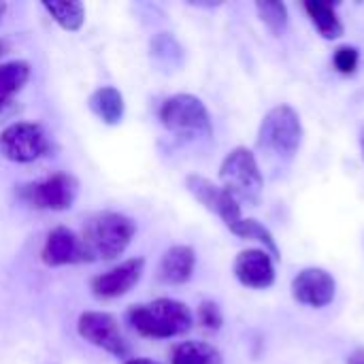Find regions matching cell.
I'll return each instance as SVG.
<instances>
[{"label":"cell","instance_id":"obj_27","mask_svg":"<svg viewBox=\"0 0 364 364\" xmlns=\"http://www.w3.org/2000/svg\"><path fill=\"white\" fill-rule=\"evenodd\" d=\"M360 151H363V158H364V128L360 130Z\"/></svg>","mask_w":364,"mask_h":364},{"label":"cell","instance_id":"obj_15","mask_svg":"<svg viewBox=\"0 0 364 364\" xmlns=\"http://www.w3.org/2000/svg\"><path fill=\"white\" fill-rule=\"evenodd\" d=\"M87 109L105 126H119L126 117V98L115 85H100L90 94Z\"/></svg>","mask_w":364,"mask_h":364},{"label":"cell","instance_id":"obj_3","mask_svg":"<svg viewBox=\"0 0 364 364\" xmlns=\"http://www.w3.org/2000/svg\"><path fill=\"white\" fill-rule=\"evenodd\" d=\"M303 134L301 115L290 105H277L262 117L256 143L260 151L277 158L279 162H290L301 149Z\"/></svg>","mask_w":364,"mask_h":364},{"label":"cell","instance_id":"obj_7","mask_svg":"<svg viewBox=\"0 0 364 364\" xmlns=\"http://www.w3.org/2000/svg\"><path fill=\"white\" fill-rule=\"evenodd\" d=\"M17 196L32 209L68 211L79 196V181L70 173H53L17 188Z\"/></svg>","mask_w":364,"mask_h":364},{"label":"cell","instance_id":"obj_22","mask_svg":"<svg viewBox=\"0 0 364 364\" xmlns=\"http://www.w3.org/2000/svg\"><path fill=\"white\" fill-rule=\"evenodd\" d=\"M256 11H258L262 23L269 28V32H271L273 36H282V34L288 30L290 15H288L286 2H277V0H258V2H256Z\"/></svg>","mask_w":364,"mask_h":364},{"label":"cell","instance_id":"obj_17","mask_svg":"<svg viewBox=\"0 0 364 364\" xmlns=\"http://www.w3.org/2000/svg\"><path fill=\"white\" fill-rule=\"evenodd\" d=\"M303 9L307 11L311 23L322 34V38L335 41V38L343 36L346 26L337 13V4L326 2V0H307V2H303Z\"/></svg>","mask_w":364,"mask_h":364},{"label":"cell","instance_id":"obj_2","mask_svg":"<svg viewBox=\"0 0 364 364\" xmlns=\"http://www.w3.org/2000/svg\"><path fill=\"white\" fill-rule=\"evenodd\" d=\"M136 222L119 211H100L85 222L81 241L92 260H115L126 254L132 239L136 237Z\"/></svg>","mask_w":364,"mask_h":364},{"label":"cell","instance_id":"obj_18","mask_svg":"<svg viewBox=\"0 0 364 364\" xmlns=\"http://www.w3.org/2000/svg\"><path fill=\"white\" fill-rule=\"evenodd\" d=\"M45 13L66 32H79L85 26V6L77 0H43Z\"/></svg>","mask_w":364,"mask_h":364},{"label":"cell","instance_id":"obj_10","mask_svg":"<svg viewBox=\"0 0 364 364\" xmlns=\"http://www.w3.org/2000/svg\"><path fill=\"white\" fill-rule=\"evenodd\" d=\"M145 275V258H128L90 282V290L98 301H117L132 292Z\"/></svg>","mask_w":364,"mask_h":364},{"label":"cell","instance_id":"obj_21","mask_svg":"<svg viewBox=\"0 0 364 364\" xmlns=\"http://www.w3.org/2000/svg\"><path fill=\"white\" fill-rule=\"evenodd\" d=\"M230 232H232V235H237V237H241V239L258 241V243L262 245V250H264V252H269L275 260H279V258H282V252H279V245H277V241H275L273 232H271L264 224H260L258 220L241 218V220L230 228Z\"/></svg>","mask_w":364,"mask_h":364},{"label":"cell","instance_id":"obj_19","mask_svg":"<svg viewBox=\"0 0 364 364\" xmlns=\"http://www.w3.org/2000/svg\"><path fill=\"white\" fill-rule=\"evenodd\" d=\"M171 364H224V358L211 343L181 341L171 352Z\"/></svg>","mask_w":364,"mask_h":364},{"label":"cell","instance_id":"obj_16","mask_svg":"<svg viewBox=\"0 0 364 364\" xmlns=\"http://www.w3.org/2000/svg\"><path fill=\"white\" fill-rule=\"evenodd\" d=\"M149 58L160 70L173 73V70H179L183 66L186 53H183L181 43L175 38V34L158 32L149 41Z\"/></svg>","mask_w":364,"mask_h":364},{"label":"cell","instance_id":"obj_11","mask_svg":"<svg viewBox=\"0 0 364 364\" xmlns=\"http://www.w3.org/2000/svg\"><path fill=\"white\" fill-rule=\"evenodd\" d=\"M290 290H292V299L299 305L311 309H324L337 296V282L326 269L307 267L294 275Z\"/></svg>","mask_w":364,"mask_h":364},{"label":"cell","instance_id":"obj_12","mask_svg":"<svg viewBox=\"0 0 364 364\" xmlns=\"http://www.w3.org/2000/svg\"><path fill=\"white\" fill-rule=\"evenodd\" d=\"M41 260H43V264L49 267V269L87 262V254H85L81 235H77L75 230H70V228H66V226L53 228V230L45 237V241H43Z\"/></svg>","mask_w":364,"mask_h":364},{"label":"cell","instance_id":"obj_1","mask_svg":"<svg viewBox=\"0 0 364 364\" xmlns=\"http://www.w3.org/2000/svg\"><path fill=\"white\" fill-rule=\"evenodd\" d=\"M126 320L139 337L154 341L181 337L194 326V316L190 307L168 296L130 307Z\"/></svg>","mask_w":364,"mask_h":364},{"label":"cell","instance_id":"obj_28","mask_svg":"<svg viewBox=\"0 0 364 364\" xmlns=\"http://www.w3.org/2000/svg\"><path fill=\"white\" fill-rule=\"evenodd\" d=\"M2 9H4V6H2V4H0V15H2Z\"/></svg>","mask_w":364,"mask_h":364},{"label":"cell","instance_id":"obj_13","mask_svg":"<svg viewBox=\"0 0 364 364\" xmlns=\"http://www.w3.org/2000/svg\"><path fill=\"white\" fill-rule=\"evenodd\" d=\"M232 273L237 277V282L243 286V288H250V290H267L275 284V258L260 250V247H254V250H243L237 254L235 258V264H232Z\"/></svg>","mask_w":364,"mask_h":364},{"label":"cell","instance_id":"obj_5","mask_svg":"<svg viewBox=\"0 0 364 364\" xmlns=\"http://www.w3.org/2000/svg\"><path fill=\"white\" fill-rule=\"evenodd\" d=\"M222 188H226L241 205L256 207L262 198L264 177L252 149L235 147L220 164Z\"/></svg>","mask_w":364,"mask_h":364},{"label":"cell","instance_id":"obj_25","mask_svg":"<svg viewBox=\"0 0 364 364\" xmlns=\"http://www.w3.org/2000/svg\"><path fill=\"white\" fill-rule=\"evenodd\" d=\"M346 364H364V348H356V350L348 356V363Z\"/></svg>","mask_w":364,"mask_h":364},{"label":"cell","instance_id":"obj_23","mask_svg":"<svg viewBox=\"0 0 364 364\" xmlns=\"http://www.w3.org/2000/svg\"><path fill=\"white\" fill-rule=\"evenodd\" d=\"M196 320L203 328L215 333L222 328L224 324V316H222V309L215 301H203L196 309Z\"/></svg>","mask_w":364,"mask_h":364},{"label":"cell","instance_id":"obj_20","mask_svg":"<svg viewBox=\"0 0 364 364\" xmlns=\"http://www.w3.org/2000/svg\"><path fill=\"white\" fill-rule=\"evenodd\" d=\"M32 68L26 60H11L0 64V100H11L30 81Z\"/></svg>","mask_w":364,"mask_h":364},{"label":"cell","instance_id":"obj_8","mask_svg":"<svg viewBox=\"0 0 364 364\" xmlns=\"http://www.w3.org/2000/svg\"><path fill=\"white\" fill-rule=\"evenodd\" d=\"M77 335L113 358H128V343L119 322L109 311H83L77 318Z\"/></svg>","mask_w":364,"mask_h":364},{"label":"cell","instance_id":"obj_24","mask_svg":"<svg viewBox=\"0 0 364 364\" xmlns=\"http://www.w3.org/2000/svg\"><path fill=\"white\" fill-rule=\"evenodd\" d=\"M358 62H360V53L356 47L352 45H341L337 47L335 55H333V64L335 68L341 73V75H354L356 68H358Z\"/></svg>","mask_w":364,"mask_h":364},{"label":"cell","instance_id":"obj_9","mask_svg":"<svg viewBox=\"0 0 364 364\" xmlns=\"http://www.w3.org/2000/svg\"><path fill=\"white\" fill-rule=\"evenodd\" d=\"M186 188L188 192L207 209L211 211L213 215H218L224 226L230 230L241 218H243V211H241V203L222 186L213 183L211 179L203 177V175H188L186 177Z\"/></svg>","mask_w":364,"mask_h":364},{"label":"cell","instance_id":"obj_14","mask_svg":"<svg viewBox=\"0 0 364 364\" xmlns=\"http://www.w3.org/2000/svg\"><path fill=\"white\" fill-rule=\"evenodd\" d=\"M196 271V252L190 245L168 247L158 264V277L168 286H183L194 277Z\"/></svg>","mask_w":364,"mask_h":364},{"label":"cell","instance_id":"obj_26","mask_svg":"<svg viewBox=\"0 0 364 364\" xmlns=\"http://www.w3.org/2000/svg\"><path fill=\"white\" fill-rule=\"evenodd\" d=\"M122 364H160L151 358H145V356H134V358H126Z\"/></svg>","mask_w":364,"mask_h":364},{"label":"cell","instance_id":"obj_6","mask_svg":"<svg viewBox=\"0 0 364 364\" xmlns=\"http://www.w3.org/2000/svg\"><path fill=\"white\" fill-rule=\"evenodd\" d=\"M51 151L49 132L36 122H13L0 130V156L15 164H32Z\"/></svg>","mask_w":364,"mask_h":364},{"label":"cell","instance_id":"obj_4","mask_svg":"<svg viewBox=\"0 0 364 364\" xmlns=\"http://www.w3.org/2000/svg\"><path fill=\"white\" fill-rule=\"evenodd\" d=\"M158 117L168 132L186 139H209L213 134V119L207 105L188 92L164 98Z\"/></svg>","mask_w":364,"mask_h":364}]
</instances>
